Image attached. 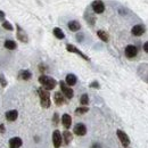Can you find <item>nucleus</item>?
<instances>
[{"mask_svg": "<svg viewBox=\"0 0 148 148\" xmlns=\"http://www.w3.org/2000/svg\"><path fill=\"white\" fill-rule=\"evenodd\" d=\"M38 81H39V83L42 86V88L46 89L47 91L55 89V87L57 86V81H56L55 79H54V77H50V76H47V75H41V76H39Z\"/></svg>", "mask_w": 148, "mask_h": 148, "instance_id": "obj_1", "label": "nucleus"}, {"mask_svg": "<svg viewBox=\"0 0 148 148\" xmlns=\"http://www.w3.org/2000/svg\"><path fill=\"white\" fill-rule=\"evenodd\" d=\"M38 93H39V97H40L41 106L43 108H48L50 106V95H49V91H47L46 89H43L41 87V88L38 89Z\"/></svg>", "mask_w": 148, "mask_h": 148, "instance_id": "obj_2", "label": "nucleus"}, {"mask_svg": "<svg viewBox=\"0 0 148 148\" xmlns=\"http://www.w3.org/2000/svg\"><path fill=\"white\" fill-rule=\"evenodd\" d=\"M59 87H60V90H62V93L65 98L67 99H72L74 96V91L71 87H69L64 81H60L59 82Z\"/></svg>", "mask_w": 148, "mask_h": 148, "instance_id": "obj_3", "label": "nucleus"}, {"mask_svg": "<svg viewBox=\"0 0 148 148\" xmlns=\"http://www.w3.org/2000/svg\"><path fill=\"white\" fill-rule=\"evenodd\" d=\"M91 8L96 14H103L105 10V5L101 0H95L91 3Z\"/></svg>", "mask_w": 148, "mask_h": 148, "instance_id": "obj_4", "label": "nucleus"}, {"mask_svg": "<svg viewBox=\"0 0 148 148\" xmlns=\"http://www.w3.org/2000/svg\"><path fill=\"white\" fill-rule=\"evenodd\" d=\"M116 134H117V137H119V139H120L122 146H123V147H128L130 145V139H129V137H128V134H127L125 132H123L122 130H117V131H116Z\"/></svg>", "mask_w": 148, "mask_h": 148, "instance_id": "obj_5", "label": "nucleus"}, {"mask_svg": "<svg viewBox=\"0 0 148 148\" xmlns=\"http://www.w3.org/2000/svg\"><path fill=\"white\" fill-rule=\"evenodd\" d=\"M66 50L67 51H70V53H73V54H76V55L81 56L84 60H90V58L88 57L87 55H84L80 49H77L75 46H73V45H66Z\"/></svg>", "mask_w": 148, "mask_h": 148, "instance_id": "obj_6", "label": "nucleus"}, {"mask_svg": "<svg viewBox=\"0 0 148 148\" xmlns=\"http://www.w3.org/2000/svg\"><path fill=\"white\" fill-rule=\"evenodd\" d=\"M62 140H63V137L60 134V131L55 130L54 133H53V144H54V147L59 148L62 146Z\"/></svg>", "mask_w": 148, "mask_h": 148, "instance_id": "obj_7", "label": "nucleus"}, {"mask_svg": "<svg viewBox=\"0 0 148 148\" xmlns=\"http://www.w3.org/2000/svg\"><path fill=\"white\" fill-rule=\"evenodd\" d=\"M124 54H125V56H127L128 58H134V57L137 56V54H138V49H137V47H136V46H133V45H129V46H127V47H125Z\"/></svg>", "mask_w": 148, "mask_h": 148, "instance_id": "obj_8", "label": "nucleus"}, {"mask_svg": "<svg viewBox=\"0 0 148 148\" xmlns=\"http://www.w3.org/2000/svg\"><path fill=\"white\" fill-rule=\"evenodd\" d=\"M73 132L76 136L82 137V136H84V134L87 133V127H86L83 123H77V124H75V127H74Z\"/></svg>", "mask_w": 148, "mask_h": 148, "instance_id": "obj_9", "label": "nucleus"}, {"mask_svg": "<svg viewBox=\"0 0 148 148\" xmlns=\"http://www.w3.org/2000/svg\"><path fill=\"white\" fill-rule=\"evenodd\" d=\"M16 29H17V32H16V36H17V39H18L21 42H27L29 41V37H27V34L25 33V31L19 26L18 24L16 25Z\"/></svg>", "mask_w": 148, "mask_h": 148, "instance_id": "obj_10", "label": "nucleus"}, {"mask_svg": "<svg viewBox=\"0 0 148 148\" xmlns=\"http://www.w3.org/2000/svg\"><path fill=\"white\" fill-rule=\"evenodd\" d=\"M131 33H132L134 37H140V36H143V34L145 33V26L141 25V24H137V25H134V26L132 27Z\"/></svg>", "mask_w": 148, "mask_h": 148, "instance_id": "obj_11", "label": "nucleus"}, {"mask_svg": "<svg viewBox=\"0 0 148 148\" xmlns=\"http://www.w3.org/2000/svg\"><path fill=\"white\" fill-rule=\"evenodd\" d=\"M62 124L64 125L65 129H70L71 125H72V117H71V115L63 114V116H62Z\"/></svg>", "mask_w": 148, "mask_h": 148, "instance_id": "obj_12", "label": "nucleus"}, {"mask_svg": "<svg viewBox=\"0 0 148 148\" xmlns=\"http://www.w3.org/2000/svg\"><path fill=\"white\" fill-rule=\"evenodd\" d=\"M69 87H72V86H75L76 82H77V77L74 75V74H67L66 77H65V81H64Z\"/></svg>", "mask_w": 148, "mask_h": 148, "instance_id": "obj_13", "label": "nucleus"}, {"mask_svg": "<svg viewBox=\"0 0 148 148\" xmlns=\"http://www.w3.org/2000/svg\"><path fill=\"white\" fill-rule=\"evenodd\" d=\"M54 100H55V104L57 106H62L63 104H65V97L63 96L62 92H55L54 95Z\"/></svg>", "mask_w": 148, "mask_h": 148, "instance_id": "obj_14", "label": "nucleus"}, {"mask_svg": "<svg viewBox=\"0 0 148 148\" xmlns=\"http://www.w3.org/2000/svg\"><path fill=\"white\" fill-rule=\"evenodd\" d=\"M5 115H6V120H7V121L13 122V121H15V120L18 117V112L15 111V110H12V111L6 112Z\"/></svg>", "mask_w": 148, "mask_h": 148, "instance_id": "obj_15", "label": "nucleus"}, {"mask_svg": "<svg viewBox=\"0 0 148 148\" xmlns=\"http://www.w3.org/2000/svg\"><path fill=\"white\" fill-rule=\"evenodd\" d=\"M22 144H23V141L18 137H14L9 140V147L10 148H19L22 146Z\"/></svg>", "mask_w": 148, "mask_h": 148, "instance_id": "obj_16", "label": "nucleus"}, {"mask_svg": "<svg viewBox=\"0 0 148 148\" xmlns=\"http://www.w3.org/2000/svg\"><path fill=\"white\" fill-rule=\"evenodd\" d=\"M32 77V73L29 71V70H22L18 73V79L19 80H24V81H27Z\"/></svg>", "mask_w": 148, "mask_h": 148, "instance_id": "obj_17", "label": "nucleus"}, {"mask_svg": "<svg viewBox=\"0 0 148 148\" xmlns=\"http://www.w3.org/2000/svg\"><path fill=\"white\" fill-rule=\"evenodd\" d=\"M67 26H69V29H70L71 31H73V32H77V31L81 29V24H80L77 21H71V22H69Z\"/></svg>", "mask_w": 148, "mask_h": 148, "instance_id": "obj_18", "label": "nucleus"}, {"mask_svg": "<svg viewBox=\"0 0 148 148\" xmlns=\"http://www.w3.org/2000/svg\"><path fill=\"white\" fill-rule=\"evenodd\" d=\"M3 46H5L6 49H9V50H15V49L17 48L16 42L13 41V40H6L5 43H3Z\"/></svg>", "mask_w": 148, "mask_h": 148, "instance_id": "obj_19", "label": "nucleus"}, {"mask_svg": "<svg viewBox=\"0 0 148 148\" xmlns=\"http://www.w3.org/2000/svg\"><path fill=\"white\" fill-rule=\"evenodd\" d=\"M97 36L99 37V39L101 40V41H104V42H108V40H110V36L106 33V31H104V30H98L97 31Z\"/></svg>", "mask_w": 148, "mask_h": 148, "instance_id": "obj_20", "label": "nucleus"}, {"mask_svg": "<svg viewBox=\"0 0 148 148\" xmlns=\"http://www.w3.org/2000/svg\"><path fill=\"white\" fill-rule=\"evenodd\" d=\"M53 33H54V36H55L57 39H59V40H62V39L65 38V33H64L63 30L59 29V27H55V29L53 30Z\"/></svg>", "mask_w": 148, "mask_h": 148, "instance_id": "obj_21", "label": "nucleus"}, {"mask_svg": "<svg viewBox=\"0 0 148 148\" xmlns=\"http://www.w3.org/2000/svg\"><path fill=\"white\" fill-rule=\"evenodd\" d=\"M63 137H64V140H65L66 144H70L73 140V134L70 131H64L63 132Z\"/></svg>", "mask_w": 148, "mask_h": 148, "instance_id": "obj_22", "label": "nucleus"}, {"mask_svg": "<svg viewBox=\"0 0 148 148\" xmlns=\"http://www.w3.org/2000/svg\"><path fill=\"white\" fill-rule=\"evenodd\" d=\"M80 104H81L82 106H87V105L89 104V96H88L87 93H83V95L81 96V98H80Z\"/></svg>", "mask_w": 148, "mask_h": 148, "instance_id": "obj_23", "label": "nucleus"}, {"mask_svg": "<svg viewBox=\"0 0 148 148\" xmlns=\"http://www.w3.org/2000/svg\"><path fill=\"white\" fill-rule=\"evenodd\" d=\"M88 111H89V108H88L87 106H81V107H77V108L74 111V113H75L76 115H82V114L88 113Z\"/></svg>", "mask_w": 148, "mask_h": 148, "instance_id": "obj_24", "label": "nucleus"}, {"mask_svg": "<svg viewBox=\"0 0 148 148\" xmlns=\"http://www.w3.org/2000/svg\"><path fill=\"white\" fill-rule=\"evenodd\" d=\"M2 27L6 29V30H8V31H13V30H14V26H13L8 21H3V22H2Z\"/></svg>", "mask_w": 148, "mask_h": 148, "instance_id": "obj_25", "label": "nucleus"}, {"mask_svg": "<svg viewBox=\"0 0 148 148\" xmlns=\"http://www.w3.org/2000/svg\"><path fill=\"white\" fill-rule=\"evenodd\" d=\"M0 83H1L2 87H6L7 86V81H6L5 76H3V74H0Z\"/></svg>", "mask_w": 148, "mask_h": 148, "instance_id": "obj_26", "label": "nucleus"}, {"mask_svg": "<svg viewBox=\"0 0 148 148\" xmlns=\"http://www.w3.org/2000/svg\"><path fill=\"white\" fill-rule=\"evenodd\" d=\"M90 88H93V89H99L100 88V86H99V83L97 82V81H93L90 83Z\"/></svg>", "mask_w": 148, "mask_h": 148, "instance_id": "obj_27", "label": "nucleus"}, {"mask_svg": "<svg viewBox=\"0 0 148 148\" xmlns=\"http://www.w3.org/2000/svg\"><path fill=\"white\" fill-rule=\"evenodd\" d=\"M54 123H55V124L58 123V114H57V113L54 114Z\"/></svg>", "mask_w": 148, "mask_h": 148, "instance_id": "obj_28", "label": "nucleus"}, {"mask_svg": "<svg viewBox=\"0 0 148 148\" xmlns=\"http://www.w3.org/2000/svg\"><path fill=\"white\" fill-rule=\"evenodd\" d=\"M5 131H6L5 125L3 124H0V133H5Z\"/></svg>", "mask_w": 148, "mask_h": 148, "instance_id": "obj_29", "label": "nucleus"}, {"mask_svg": "<svg viewBox=\"0 0 148 148\" xmlns=\"http://www.w3.org/2000/svg\"><path fill=\"white\" fill-rule=\"evenodd\" d=\"M144 50H145V53H148V42L144 43Z\"/></svg>", "mask_w": 148, "mask_h": 148, "instance_id": "obj_30", "label": "nucleus"}, {"mask_svg": "<svg viewBox=\"0 0 148 148\" xmlns=\"http://www.w3.org/2000/svg\"><path fill=\"white\" fill-rule=\"evenodd\" d=\"M3 18H5V13H3L2 10H0V19L2 21Z\"/></svg>", "mask_w": 148, "mask_h": 148, "instance_id": "obj_31", "label": "nucleus"}, {"mask_svg": "<svg viewBox=\"0 0 148 148\" xmlns=\"http://www.w3.org/2000/svg\"><path fill=\"white\" fill-rule=\"evenodd\" d=\"M92 148H100V146H98V147H97V145H93Z\"/></svg>", "mask_w": 148, "mask_h": 148, "instance_id": "obj_32", "label": "nucleus"}]
</instances>
